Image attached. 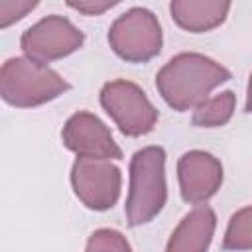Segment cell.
I'll list each match as a JSON object with an SVG mask.
<instances>
[{
  "mask_svg": "<svg viewBox=\"0 0 252 252\" xmlns=\"http://www.w3.org/2000/svg\"><path fill=\"white\" fill-rule=\"evenodd\" d=\"M230 71L219 61L183 51L173 55L156 75V89L159 96L177 112H187L199 106L209 94L230 79Z\"/></svg>",
  "mask_w": 252,
  "mask_h": 252,
  "instance_id": "cell-1",
  "label": "cell"
},
{
  "mask_svg": "<svg viewBox=\"0 0 252 252\" xmlns=\"http://www.w3.org/2000/svg\"><path fill=\"white\" fill-rule=\"evenodd\" d=\"M167 203L165 150L146 146L130 159V185L126 197V220L130 226L152 222Z\"/></svg>",
  "mask_w": 252,
  "mask_h": 252,
  "instance_id": "cell-2",
  "label": "cell"
},
{
  "mask_svg": "<svg viewBox=\"0 0 252 252\" xmlns=\"http://www.w3.org/2000/svg\"><path fill=\"white\" fill-rule=\"evenodd\" d=\"M69 83L47 63L30 59L28 55L10 57L0 69L2 100L16 108H35L59 98L69 91Z\"/></svg>",
  "mask_w": 252,
  "mask_h": 252,
  "instance_id": "cell-3",
  "label": "cell"
},
{
  "mask_svg": "<svg viewBox=\"0 0 252 252\" xmlns=\"http://www.w3.org/2000/svg\"><path fill=\"white\" fill-rule=\"evenodd\" d=\"M112 51L128 63H148L159 55L163 33L158 16L148 8H130L108 28Z\"/></svg>",
  "mask_w": 252,
  "mask_h": 252,
  "instance_id": "cell-4",
  "label": "cell"
},
{
  "mask_svg": "<svg viewBox=\"0 0 252 252\" xmlns=\"http://www.w3.org/2000/svg\"><path fill=\"white\" fill-rule=\"evenodd\" d=\"M100 106L118 126L124 136L138 138L150 134L159 118L158 108L152 104L148 94L132 81L114 79L100 89Z\"/></svg>",
  "mask_w": 252,
  "mask_h": 252,
  "instance_id": "cell-5",
  "label": "cell"
},
{
  "mask_svg": "<svg viewBox=\"0 0 252 252\" xmlns=\"http://www.w3.org/2000/svg\"><path fill=\"white\" fill-rule=\"evenodd\" d=\"M85 43V33L65 16L51 14L30 26L22 37L20 47L24 55L39 63H51L63 59Z\"/></svg>",
  "mask_w": 252,
  "mask_h": 252,
  "instance_id": "cell-6",
  "label": "cell"
},
{
  "mask_svg": "<svg viewBox=\"0 0 252 252\" xmlns=\"http://www.w3.org/2000/svg\"><path fill=\"white\" fill-rule=\"evenodd\" d=\"M71 187L87 209L108 211L120 197L122 173L112 159L77 158L71 167Z\"/></svg>",
  "mask_w": 252,
  "mask_h": 252,
  "instance_id": "cell-7",
  "label": "cell"
},
{
  "mask_svg": "<svg viewBox=\"0 0 252 252\" xmlns=\"http://www.w3.org/2000/svg\"><path fill=\"white\" fill-rule=\"evenodd\" d=\"M61 142L69 152L77 154V158H122V150L114 142L108 126L89 110H77L67 118L61 130Z\"/></svg>",
  "mask_w": 252,
  "mask_h": 252,
  "instance_id": "cell-8",
  "label": "cell"
},
{
  "mask_svg": "<svg viewBox=\"0 0 252 252\" xmlns=\"http://www.w3.org/2000/svg\"><path fill=\"white\" fill-rule=\"evenodd\" d=\"M224 169L219 158L205 150H189L177 159L179 193L185 203H207L220 189Z\"/></svg>",
  "mask_w": 252,
  "mask_h": 252,
  "instance_id": "cell-9",
  "label": "cell"
},
{
  "mask_svg": "<svg viewBox=\"0 0 252 252\" xmlns=\"http://www.w3.org/2000/svg\"><path fill=\"white\" fill-rule=\"evenodd\" d=\"M217 215L215 211L201 203L195 205L171 232L165 250L167 252H205L215 236Z\"/></svg>",
  "mask_w": 252,
  "mask_h": 252,
  "instance_id": "cell-10",
  "label": "cell"
},
{
  "mask_svg": "<svg viewBox=\"0 0 252 252\" xmlns=\"http://www.w3.org/2000/svg\"><path fill=\"white\" fill-rule=\"evenodd\" d=\"M232 0H171L173 22L189 33H205L219 28L230 10Z\"/></svg>",
  "mask_w": 252,
  "mask_h": 252,
  "instance_id": "cell-11",
  "label": "cell"
},
{
  "mask_svg": "<svg viewBox=\"0 0 252 252\" xmlns=\"http://www.w3.org/2000/svg\"><path fill=\"white\" fill-rule=\"evenodd\" d=\"M236 108V94L232 91H222L215 96L205 98L193 108L191 122L199 128H220L230 122Z\"/></svg>",
  "mask_w": 252,
  "mask_h": 252,
  "instance_id": "cell-12",
  "label": "cell"
},
{
  "mask_svg": "<svg viewBox=\"0 0 252 252\" xmlns=\"http://www.w3.org/2000/svg\"><path fill=\"white\" fill-rule=\"evenodd\" d=\"M224 250H252V205L238 209L222 236Z\"/></svg>",
  "mask_w": 252,
  "mask_h": 252,
  "instance_id": "cell-13",
  "label": "cell"
},
{
  "mask_svg": "<svg viewBox=\"0 0 252 252\" xmlns=\"http://www.w3.org/2000/svg\"><path fill=\"white\" fill-rule=\"evenodd\" d=\"M87 252H130L132 246L126 240V236L116 228H98L94 230L85 246Z\"/></svg>",
  "mask_w": 252,
  "mask_h": 252,
  "instance_id": "cell-14",
  "label": "cell"
},
{
  "mask_svg": "<svg viewBox=\"0 0 252 252\" xmlns=\"http://www.w3.org/2000/svg\"><path fill=\"white\" fill-rule=\"evenodd\" d=\"M37 6L39 0H0V28H10L12 24L33 12Z\"/></svg>",
  "mask_w": 252,
  "mask_h": 252,
  "instance_id": "cell-15",
  "label": "cell"
},
{
  "mask_svg": "<svg viewBox=\"0 0 252 252\" xmlns=\"http://www.w3.org/2000/svg\"><path fill=\"white\" fill-rule=\"evenodd\" d=\"M65 2L69 8H73L83 16H100L110 8H114L116 4H120L122 0H65Z\"/></svg>",
  "mask_w": 252,
  "mask_h": 252,
  "instance_id": "cell-16",
  "label": "cell"
},
{
  "mask_svg": "<svg viewBox=\"0 0 252 252\" xmlns=\"http://www.w3.org/2000/svg\"><path fill=\"white\" fill-rule=\"evenodd\" d=\"M246 112H252V73L248 77V87H246V104H244Z\"/></svg>",
  "mask_w": 252,
  "mask_h": 252,
  "instance_id": "cell-17",
  "label": "cell"
}]
</instances>
